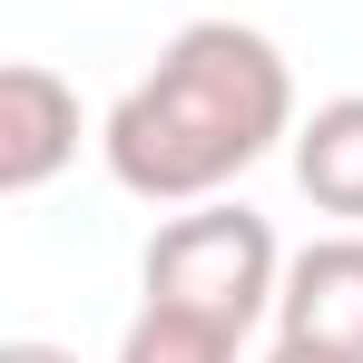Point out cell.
Masks as SVG:
<instances>
[{
  "label": "cell",
  "instance_id": "obj_1",
  "mask_svg": "<svg viewBox=\"0 0 363 363\" xmlns=\"http://www.w3.org/2000/svg\"><path fill=\"white\" fill-rule=\"evenodd\" d=\"M265 147H295V69L245 20H186L99 128L108 177L147 206L226 196Z\"/></svg>",
  "mask_w": 363,
  "mask_h": 363
},
{
  "label": "cell",
  "instance_id": "obj_2",
  "mask_svg": "<svg viewBox=\"0 0 363 363\" xmlns=\"http://www.w3.org/2000/svg\"><path fill=\"white\" fill-rule=\"evenodd\" d=\"M138 285L157 304H186V314L226 324V334H255V314H275V295H285V245H275V226L255 206L196 196L147 236Z\"/></svg>",
  "mask_w": 363,
  "mask_h": 363
},
{
  "label": "cell",
  "instance_id": "obj_3",
  "mask_svg": "<svg viewBox=\"0 0 363 363\" xmlns=\"http://www.w3.org/2000/svg\"><path fill=\"white\" fill-rule=\"evenodd\" d=\"M275 344H304V354H324V363H363V226L314 236V245L285 255Z\"/></svg>",
  "mask_w": 363,
  "mask_h": 363
},
{
  "label": "cell",
  "instance_id": "obj_4",
  "mask_svg": "<svg viewBox=\"0 0 363 363\" xmlns=\"http://www.w3.org/2000/svg\"><path fill=\"white\" fill-rule=\"evenodd\" d=\"M79 157V89L50 60L0 69V196H40Z\"/></svg>",
  "mask_w": 363,
  "mask_h": 363
},
{
  "label": "cell",
  "instance_id": "obj_5",
  "mask_svg": "<svg viewBox=\"0 0 363 363\" xmlns=\"http://www.w3.org/2000/svg\"><path fill=\"white\" fill-rule=\"evenodd\" d=\"M295 186L324 216L363 226V89H344L314 118H295Z\"/></svg>",
  "mask_w": 363,
  "mask_h": 363
},
{
  "label": "cell",
  "instance_id": "obj_6",
  "mask_svg": "<svg viewBox=\"0 0 363 363\" xmlns=\"http://www.w3.org/2000/svg\"><path fill=\"white\" fill-rule=\"evenodd\" d=\"M245 334H226V324H206V314H186V304H138L118 334V363H236Z\"/></svg>",
  "mask_w": 363,
  "mask_h": 363
},
{
  "label": "cell",
  "instance_id": "obj_7",
  "mask_svg": "<svg viewBox=\"0 0 363 363\" xmlns=\"http://www.w3.org/2000/svg\"><path fill=\"white\" fill-rule=\"evenodd\" d=\"M0 363H79L69 344H40V334H20V344H0Z\"/></svg>",
  "mask_w": 363,
  "mask_h": 363
},
{
  "label": "cell",
  "instance_id": "obj_8",
  "mask_svg": "<svg viewBox=\"0 0 363 363\" xmlns=\"http://www.w3.org/2000/svg\"><path fill=\"white\" fill-rule=\"evenodd\" d=\"M265 363H324V354H304V344H275V354H265Z\"/></svg>",
  "mask_w": 363,
  "mask_h": 363
}]
</instances>
